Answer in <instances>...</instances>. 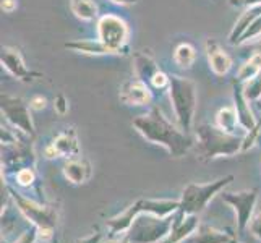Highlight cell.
Returning <instances> with one entry per match:
<instances>
[{"mask_svg":"<svg viewBox=\"0 0 261 243\" xmlns=\"http://www.w3.org/2000/svg\"><path fill=\"white\" fill-rule=\"evenodd\" d=\"M132 125L145 140L166 148L172 157H184L195 146V138L177 128L158 107H151L149 112L135 117Z\"/></svg>","mask_w":261,"mask_h":243,"instance_id":"obj_1","label":"cell"},{"mask_svg":"<svg viewBox=\"0 0 261 243\" xmlns=\"http://www.w3.org/2000/svg\"><path fill=\"white\" fill-rule=\"evenodd\" d=\"M244 134H232L221 130L218 125L203 123L195 131L196 154L201 160H213L216 157H230L244 149Z\"/></svg>","mask_w":261,"mask_h":243,"instance_id":"obj_2","label":"cell"},{"mask_svg":"<svg viewBox=\"0 0 261 243\" xmlns=\"http://www.w3.org/2000/svg\"><path fill=\"white\" fill-rule=\"evenodd\" d=\"M169 97L174 107V114L178 123V128L190 134L193 128L195 111L198 104V93L195 81L185 76L170 75L169 85Z\"/></svg>","mask_w":261,"mask_h":243,"instance_id":"obj_3","label":"cell"},{"mask_svg":"<svg viewBox=\"0 0 261 243\" xmlns=\"http://www.w3.org/2000/svg\"><path fill=\"white\" fill-rule=\"evenodd\" d=\"M233 180V175H226L210 183H188L184 188L182 200H180L178 211L174 215V222L184 221L187 215H192L203 211V208L214 195H218L224 186H227Z\"/></svg>","mask_w":261,"mask_h":243,"instance_id":"obj_4","label":"cell"},{"mask_svg":"<svg viewBox=\"0 0 261 243\" xmlns=\"http://www.w3.org/2000/svg\"><path fill=\"white\" fill-rule=\"evenodd\" d=\"M172 215L161 218L151 212H141L133 219L125 238L128 240V243H158L172 232Z\"/></svg>","mask_w":261,"mask_h":243,"instance_id":"obj_5","label":"cell"},{"mask_svg":"<svg viewBox=\"0 0 261 243\" xmlns=\"http://www.w3.org/2000/svg\"><path fill=\"white\" fill-rule=\"evenodd\" d=\"M180 201H172V200H146V198H141L135 204H132L130 208L125 209L122 214H119L117 218L107 221V226L111 229V237L119 235V233L128 230L132 226L133 219L137 218L141 212H151L161 215V218H166L178 211Z\"/></svg>","mask_w":261,"mask_h":243,"instance_id":"obj_6","label":"cell"},{"mask_svg":"<svg viewBox=\"0 0 261 243\" xmlns=\"http://www.w3.org/2000/svg\"><path fill=\"white\" fill-rule=\"evenodd\" d=\"M130 28L119 15L106 13L97 18V39L111 50L112 56H123L128 50Z\"/></svg>","mask_w":261,"mask_h":243,"instance_id":"obj_7","label":"cell"},{"mask_svg":"<svg viewBox=\"0 0 261 243\" xmlns=\"http://www.w3.org/2000/svg\"><path fill=\"white\" fill-rule=\"evenodd\" d=\"M0 109H2L5 119L15 128H18L30 138L36 137V128L31 117V107L28 102H24L21 97L2 93V96H0Z\"/></svg>","mask_w":261,"mask_h":243,"instance_id":"obj_8","label":"cell"},{"mask_svg":"<svg viewBox=\"0 0 261 243\" xmlns=\"http://www.w3.org/2000/svg\"><path fill=\"white\" fill-rule=\"evenodd\" d=\"M12 195H13V200L18 203V208L24 212L26 218H28L30 221H33L44 233L50 235L52 229L56 227V224H57L56 211L50 209V208H46V206H42L39 203L26 200V198H23L20 193L12 192Z\"/></svg>","mask_w":261,"mask_h":243,"instance_id":"obj_9","label":"cell"},{"mask_svg":"<svg viewBox=\"0 0 261 243\" xmlns=\"http://www.w3.org/2000/svg\"><path fill=\"white\" fill-rule=\"evenodd\" d=\"M0 62H2V67L13 78L24 81V83H28V81H34L38 78H44V75L41 73V71L28 68V65H26V62H24L23 53L20 52V49H16V47L4 46L2 52H0Z\"/></svg>","mask_w":261,"mask_h":243,"instance_id":"obj_10","label":"cell"},{"mask_svg":"<svg viewBox=\"0 0 261 243\" xmlns=\"http://www.w3.org/2000/svg\"><path fill=\"white\" fill-rule=\"evenodd\" d=\"M221 200L236 208L237 212V229L239 233H244L250 224L251 212L256 203V190H247L240 193H221Z\"/></svg>","mask_w":261,"mask_h":243,"instance_id":"obj_11","label":"cell"},{"mask_svg":"<svg viewBox=\"0 0 261 243\" xmlns=\"http://www.w3.org/2000/svg\"><path fill=\"white\" fill-rule=\"evenodd\" d=\"M119 99L125 105L141 107L152 102V89L140 78L127 79L119 89Z\"/></svg>","mask_w":261,"mask_h":243,"instance_id":"obj_12","label":"cell"},{"mask_svg":"<svg viewBox=\"0 0 261 243\" xmlns=\"http://www.w3.org/2000/svg\"><path fill=\"white\" fill-rule=\"evenodd\" d=\"M78 152H80V145H78L76 130L73 127H70V128H65L62 133H59L56 140L52 141V145L47 146L46 156L49 159L52 157L73 159L75 156H78Z\"/></svg>","mask_w":261,"mask_h":243,"instance_id":"obj_13","label":"cell"},{"mask_svg":"<svg viewBox=\"0 0 261 243\" xmlns=\"http://www.w3.org/2000/svg\"><path fill=\"white\" fill-rule=\"evenodd\" d=\"M204 52L213 73L216 76H226L232 68V57L229 56V52L213 38L204 41Z\"/></svg>","mask_w":261,"mask_h":243,"instance_id":"obj_14","label":"cell"},{"mask_svg":"<svg viewBox=\"0 0 261 243\" xmlns=\"http://www.w3.org/2000/svg\"><path fill=\"white\" fill-rule=\"evenodd\" d=\"M232 91H233V107H236V111H237L242 128H244V131L247 133L250 130H253L258 125V122L255 119V114L250 107L251 102L245 97L244 85L239 83L237 79L232 81Z\"/></svg>","mask_w":261,"mask_h":243,"instance_id":"obj_15","label":"cell"},{"mask_svg":"<svg viewBox=\"0 0 261 243\" xmlns=\"http://www.w3.org/2000/svg\"><path fill=\"white\" fill-rule=\"evenodd\" d=\"M64 175L73 185H82L91 178V166L86 159H68L64 166Z\"/></svg>","mask_w":261,"mask_h":243,"instance_id":"obj_16","label":"cell"},{"mask_svg":"<svg viewBox=\"0 0 261 243\" xmlns=\"http://www.w3.org/2000/svg\"><path fill=\"white\" fill-rule=\"evenodd\" d=\"M133 67H135L137 78L143 79L145 83H149L152 75H154L158 70H161L159 65L156 64V60L152 59V56H149L145 50L133 52Z\"/></svg>","mask_w":261,"mask_h":243,"instance_id":"obj_17","label":"cell"},{"mask_svg":"<svg viewBox=\"0 0 261 243\" xmlns=\"http://www.w3.org/2000/svg\"><path fill=\"white\" fill-rule=\"evenodd\" d=\"M64 47L68 50H73L85 56H112L111 50L107 49L99 39H76L65 42Z\"/></svg>","mask_w":261,"mask_h":243,"instance_id":"obj_18","label":"cell"},{"mask_svg":"<svg viewBox=\"0 0 261 243\" xmlns=\"http://www.w3.org/2000/svg\"><path fill=\"white\" fill-rule=\"evenodd\" d=\"M259 13H261V7L245 8V12L240 15V18L236 21V24L232 26V30L229 33V42L232 44V46H239L240 38L245 34V31L250 28V24L253 23V20Z\"/></svg>","mask_w":261,"mask_h":243,"instance_id":"obj_19","label":"cell"},{"mask_svg":"<svg viewBox=\"0 0 261 243\" xmlns=\"http://www.w3.org/2000/svg\"><path fill=\"white\" fill-rule=\"evenodd\" d=\"M198 227V218L196 214L192 215H187L184 221L180 222H174V227L172 232L164 238L163 243H178L180 240H184L185 237H188L190 233Z\"/></svg>","mask_w":261,"mask_h":243,"instance_id":"obj_20","label":"cell"},{"mask_svg":"<svg viewBox=\"0 0 261 243\" xmlns=\"http://www.w3.org/2000/svg\"><path fill=\"white\" fill-rule=\"evenodd\" d=\"M70 2V10L78 20L85 23H91L99 18L97 5L94 0H68Z\"/></svg>","mask_w":261,"mask_h":243,"instance_id":"obj_21","label":"cell"},{"mask_svg":"<svg viewBox=\"0 0 261 243\" xmlns=\"http://www.w3.org/2000/svg\"><path fill=\"white\" fill-rule=\"evenodd\" d=\"M216 125L224 131L237 134V128L242 127V125H240L236 107L226 105V107H222V109H219V112L216 114Z\"/></svg>","mask_w":261,"mask_h":243,"instance_id":"obj_22","label":"cell"},{"mask_svg":"<svg viewBox=\"0 0 261 243\" xmlns=\"http://www.w3.org/2000/svg\"><path fill=\"white\" fill-rule=\"evenodd\" d=\"M196 60V49L190 42H180L174 49V62L184 70H190Z\"/></svg>","mask_w":261,"mask_h":243,"instance_id":"obj_23","label":"cell"},{"mask_svg":"<svg viewBox=\"0 0 261 243\" xmlns=\"http://www.w3.org/2000/svg\"><path fill=\"white\" fill-rule=\"evenodd\" d=\"M192 241L193 243H233V238L210 226H200Z\"/></svg>","mask_w":261,"mask_h":243,"instance_id":"obj_24","label":"cell"},{"mask_svg":"<svg viewBox=\"0 0 261 243\" xmlns=\"http://www.w3.org/2000/svg\"><path fill=\"white\" fill-rule=\"evenodd\" d=\"M261 75V52H255L237 71L236 79L239 83H247L248 79Z\"/></svg>","mask_w":261,"mask_h":243,"instance_id":"obj_25","label":"cell"},{"mask_svg":"<svg viewBox=\"0 0 261 243\" xmlns=\"http://www.w3.org/2000/svg\"><path fill=\"white\" fill-rule=\"evenodd\" d=\"M242 85H244V93L248 101L258 102L261 99V75L251 78L247 81V83H242Z\"/></svg>","mask_w":261,"mask_h":243,"instance_id":"obj_26","label":"cell"},{"mask_svg":"<svg viewBox=\"0 0 261 243\" xmlns=\"http://www.w3.org/2000/svg\"><path fill=\"white\" fill-rule=\"evenodd\" d=\"M261 36V13L255 18L253 23L250 24V28L245 31V34L242 36L240 41H239V46H242V44H248L250 41H255L258 39Z\"/></svg>","mask_w":261,"mask_h":243,"instance_id":"obj_27","label":"cell"},{"mask_svg":"<svg viewBox=\"0 0 261 243\" xmlns=\"http://www.w3.org/2000/svg\"><path fill=\"white\" fill-rule=\"evenodd\" d=\"M149 88L154 89V91H163V89H169L170 85V75H167L166 71L163 70H158L152 78L149 79Z\"/></svg>","mask_w":261,"mask_h":243,"instance_id":"obj_28","label":"cell"},{"mask_svg":"<svg viewBox=\"0 0 261 243\" xmlns=\"http://www.w3.org/2000/svg\"><path fill=\"white\" fill-rule=\"evenodd\" d=\"M15 178H16V183L21 185V186H30L33 182H34V170L31 167H24L21 170H18V172H15Z\"/></svg>","mask_w":261,"mask_h":243,"instance_id":"obj_29","label":"cell"},{"mask_svg":"<svg viewBox=\"0 0 261 243\" xmlns=\"http://www.w3.org/2000/svg\"><path fill=\"white\" fill-rule=\"evenodd\" d=\"M54 109H56V112L59 115H65L70 109L68 99L64 94H57L56 97H54Z\"/></svg>","mask_w":261,"mask_h":243,"instance_id":"obj_30","label":"cell"},{"mask_svg":"<svg viewBox=\"0 0 261 243\" xmlns=\"http://www.w3.org/2000/svg\"><path fill=\"white\" fill-rule=\"evenodd\" d=\"M30 107H31V111H44L47 107V99L46 97H42V96H33L30 99Z\"/></svg>","mask_w":261,"mask_h":243,"instance_id":"obj_31","label":"cell"},{"mask_svg":"<svg viewBox=\"0 0 261 243\" xmlns=\"http://www.w3.org/2000/svg\"><path fill=\"white\" fill-rule=\"evenodd\" d=\"M229 4L236 8H253L261 7V0H229Z\"/></svg>","mask_w":261,"mask_h":243,"instance_id":"obj_32","label":"cell"},{"mask_svg":"<svg viewBox=\"0 0 261 243\" xmlns=\"http://www.w3.org/2000/svg\"><path fill=\"white\" fill-rule=\"evenodd\" d=\"M16 8H18L16 0H2V10L5 13H13Z\"/></svg>","mask_w":261,"mask_h":243,"instance_id":"obj_33","label":"cell"},{"mask_svg":"<svg viewBox=\"0 0 261 243\" xmlns=\"http://www.w3.org/2000/svg\"><path fill=\"white\" fill-rule=\"evenodd\" d=\"M36 237H38V233H36L34 230H31V232H26V233H23V235L16 240V243H34Z\"/></svg>","mask_w":261,"mask_h":243,"instance_id":"obj_34","label":"cell"},{"mask_svg":"<svg viewBox=\"0 0 261 243\" xmlns=\"http://www.w3.org/2000/svg\"><path fill=\"white\" fill-rule=\"evenodd\" d=\"M250 229H251V232H253V235L261 240V214L258 215V218L253 222H251Z\"/></svg>","mask_w":261,"mask_h":243,"instance_id":"obj_35","label":"cell"},{"mask_svg":"<svg viewBox=\"0 0 261 243\" xmlns=\"http://www.w3.org/2000/svg\"><path fill=\"white\" fill-rule=\"evenodd\" d=\"M101 238H102V235L99 232H96L94 235H91V237H88V238H83V240H78L76 243H99L101 241Z\"/></svg>","mask_w":261,"mask_h":243,"instance_id":"obj_36","label":"cell"},{"mask_svg":"<svg viewBox=\"0 0 261 243\" xmlns=\"http://www.w3.org/2000/svg\"><path fill=\"white\" fill-rule=\"evenodd\" d=\"M111 2L120 7H130V5H137L138 0H111Z\"/></svg>","mask_w":261,"mask_h":243,"instance_id":"obj_37","label":"cell"},{"mask_svg":"<svg viewBox=\"0 0 261 243\" xmlns=\"http://www.w3.org/2000/svg\"><path fill=\"white\" fill-rule=\"evenodd\" d=\"M109 243H128V240L123 237V238H122V240H119V241H109Z\"/></svg>","mask_w":261,"mask_h":243,"instance_id":"obj_38","label":"cell"},{"mask_svg":"<svg viewBox=\"0 0 261 243\" xmlns=\"http://www.w3.org/2000/svg\"><path fill=\"white\" fill-rule=\"evenodd\" d=\"M258 102H259V104H261V99H259V101H258Z\"/></svg>","mask_w":261,"mask_h":243,"instance_id":"obj_39","label":"cell"}]
</instances>
